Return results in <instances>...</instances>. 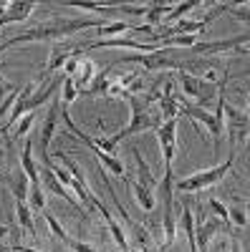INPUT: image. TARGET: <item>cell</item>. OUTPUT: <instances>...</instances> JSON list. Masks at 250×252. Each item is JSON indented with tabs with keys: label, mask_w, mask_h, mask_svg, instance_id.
I'll use <instances>...</instances> for the list:
<instances>
[{
	"label": "cell",
	"mask_w": 250,
	"mask_h": 252,
	"mask_svg": "<svg viewBox=\"0 0 250 252\" xmlns=\"http://www.w3.org/2000/svg\"><path fill=\"white\" fill-rule=\"evenodd\" d=\"M248 40H250V35L248 33H243V35H235V38H227V40H197V43L192 46V51L195 53H200V56H210V53H227V51H235V48H243V46H248Z\"/></svg>",
	"instance_id": "cell-10"
},
{
	"label": "cell",
	"mask_w": 250,
	"mask_h": 252,
	"mask_svg": "<svg viewBox=\"0 0 250 252\" xmlns=\"http://www.w3.org/2000/svg\"><path fill=\"white\" fill-rule=\"evenodd\" d=\"M179 111H182V98L177 96V91H175L172 83H167L164 91L159 94V103H157L154 116H157L159 124H164V121H170V119H177Z\"/></svg>",
	"instance_id": "cell-9"
},
{
	"label": "cell",
	"mask_w": 250,
	"mask_h": 252,
	"mask_svg": "<svg viewBox=\"0 0 250 252\" xmlns=\"http://www.w3.org/2000/svg\"><path fill=\"white\" fill-rule=\"evenodd\" d=\"M132 154H134V161H137V172H139V184H144V187H154L157 184V179L152 177V172H149V166H147V161H144L142 159V154H139V149H137V146H132Z\"/></svg>",
	"instance_id": "cell-27"
},
{
	"label": "cell",
	"mask_w": 250,
	"mask_h": 252,
	"mask_svg": "<svg viewBox=\"0 0 250 252\" xmlns=\"http://www.w3.org/2000/svg\"><path fill=\"white\" fill-rule=\"evenodd\" d=\"M207 207L213 209V215H215V217H222V222L227 220V207H225L220 199H215V197H213L210 202H207Z\"/></svg>",
	"instance_id": "cell-36"
},
{
	"label": "cell",
	"mask_w": 250,
	"mask_h": 252,
	"mask_svg": "<svg viewBox=\"0 0 250 252\" xmlns=\"http://www.w3.org/2000/svg\"><path fill=\"white\" fill-rule=\"evenodd\" d=\"M33 121H36V114L33 111H28V114H23L20 116V121L13 126V131L8 134V144H13V141H18L20 136H28V131H31V126H33Z\"/></svg>",
	"instance_id": "cell-26"
},
{
	"label": "cell",
	"mask_w": 250,
	"mask_h": 252,
	"mask_svg": "<svg viewBox=\"0 0 250 252\" xmlns=\"http://www.w3.org/2000/svg\"><path fill=\"white\" fill-rule=\"evenodd\" d=\"M71 53H73V51L66 48L64 43H56V46L51 48V56H48V63H46V73H53V71H58V68H64V63L69 61Z\"/></svg>",
	"instance_id": "cell-23"
},
{
	"label": "cell",
	"mask_w": 250,
	"mask_h": 252,
	"mask_svg": "<svg viewBox=\"0 0 250 252\" xmlns=\"http://www.w3.org/2000/svg\"><path fill=\"white\" fill-rule=\"evenodd\" d=\"M61 103L64 106H71V103L78 98V89H76V83H73V78L71 76H64V83H61Z\"/></svg>",
	"instance_id": "cell-29"
},
{
	"label": "cell",
	"mask_w": 250,
	"mask_h": 252,
	"mask_svg": "<svg viewBox=\"0 0 250 252\" xmlns=\"http://www.w3.org/2000/svg\"><path fill=\"white\" fill-rule=\"evenodd\" d=\"M15 215H18V224L23 227L26 235H33L36 227H33V209L28 207V202H15Z\"/></svg>",
	"instance_id": "cell-25"
},
{
	"label": "cell",
	"mask_w": 250,
	"mask_h": 252,
	"mask_svg": "<svg viewBox=\"0 0 250 252\" xmlns=\"http://www.w3.org/2000/svg\"><path fill=\"white\" fill-rule=\"evenodd\" d=\"M20 172L28 177L31 184H40V177H38V164L33 159V141L28 139L20 149Z\"/></svg>",
	"instance_id": "cell-20"
},
{
	"label": "cell",
	"mask_w": 250,
	"mask_h": 252,
	"mask_svg": "<svg viewBox=\"0 0 250 252\" xmlns=\"http://www.w3.org/2000/svg\"><path fill=\"white\" fill-rule=\"evenodd\" d=\"M179 81H182V91H184L187 98L205 103V96H202V78H200V76H192V73H187L184 68H179Z\"/></svg>",
	"instance_id": "cell-21"
},
{
	"label": "cell",
	"mask_w": 250,
	"mask_h": 252,
	"mask_svg": "<svg viewBox=\"0 0 250 252\" xmlns=\"http://www.w3.org/2000/svg\"><path fill=\"white\" fill-rule=\"evenodd\" d=\"M18 86H13V83H5L3 78H0V103H3L5 101V96L10 94V91H15Z\"/></svg>",
	"instance_id": "cell-38"
},
{
	"label": "cell",
	"mask_w": 250,
	"mask_h": 252,
	"mask_svg": "<svg viewBox=\"0 0 250 252\" xmlns=\"http://www.w3.org/2000/svg\"><path fill=\"white\" fill-rule=\"evenodd\" d=\"M0 252H8V250H5V247H0Z\"/></svg>",
	"instance_id": "cell-41"
},
{
	"label": "cell",
	"mask_w": 250,
	"mask_h": 252,
	"mask_svg": "<svg viewBox=\"0 0 250 252\" xmlns=\"http://www.w3.org/2000/svg\"><path fill=\"white\" fill-rule=\"evenodd\" d=\"M139 81V73H127V76H116V78H109V89H107V96L109 98H127L132 86Z\"/></svg>",
	"instance_id": "cell-17"
},
{
	"label": "cell",
	"mask_w": 250,
	"mask_h": 252,
	"mask_svg": "<svg viewBox=\"0 0 250 252\" xmlns=\"http://www.w3.org/2000/svg\"><path fill=\"white\" fill-rule=\"evenodd\" d=\"M38 177H40V187H43L46 189V192H53L56 197H64L73 209H76V212H83V209H81V204H78V199L73 197V192H71V189H66L64 184H61L58 179H56V174L48 169V166H38Z\"/></svg>",
	"instance_id": "cell-11"
},
{
	"label": "cell",
	"mask_w": 250,
	"mask_h": 252,
	"mask_svg": "<svg viewBox=\"0 0 250 252\" xmlns=\"http://www.w3.org/2000/svg\"><path fill=\"white\" fill-rule=\"evenodd\" d=\"M222 229V222L215 220V217H200V222H195V245H197V252H207L210 247V240Z\"/></svg>",
	"instance_id": "cell-14"
},
{
	"label": "cell",
	"mask_w": 250,
	"mask_h": 252,
	"mask_svg": "<svg viewBox=\"0 0 250 252\" xmlns=\"http://www.w3.org/2000/svg\"><path fill=\"white\" fill-rule=\"evenodd\" d=\"M159 199H162V250H170L177 240V217H175V169L164 166V177L159 182Z\"/></svg>",
	"instance_id": "cell-2"
},
{
	"label": "cell",
	"mask_w": 250,
	"mask_h": 252,
	"mask_svg": "<svg viewBox=\"0 0 250 252\" xmlns=\"http://www.w3.org/2000/svg\"><path fill=\"white\" fill-rule=\"evenodd\" d=\"M177 129H179V121L170 119L157 126V139L162 146V157H164V166H172L175 157H177Z\"/></svg>",
	"instance_id": "cell-8"
},
{
	"label": "cell",
	"mask_w": 250,
	"mask_h": 252,
	"mask_svg": "<svg viewBox=\"0 0 250 252\" xmlns=\"http://www.w3.org/2000/svg\"><path fill=\"white\" fill-rule=\"evenodd\" d=\"M81 58H83V51H73L71 56H69V61L64 63V76H76V71H78V63H81Z\"/></svg>",
	"instance_id": "cell-34"
},
{
	"label": "cell",
	"mask_w": 250,
	"mask_h": 252,
	"mask_svg": "<svg viewBox=\"0 0 250 252\" xmlns=\"http://www.w3.org/2000/svg\"><path fill=\"white\" fill-rule=\"evenodd\" d=\"M225 222L230 227H235V229H243V227H248V215L240 207H227V220Z\"/></svg>",
	"instance_id": "cell-33"
},
{
	"label": "cell",
	"mask_w": 250,
	"mask_h": 252,
	"mask_svg": "<svg viewBox=\"0 0 250 252\" xmlns=\"http://www.w3.org/2000/svg\"><path fill=\"white\" fill-rule=\"evenodd\" d=\"M8 232H10V229H8L5 224H0V242H3V240L8 237Z\"/></svg>",
	"instance_id": "cell-40"
},
{
	"label": "cell",
	"mask_w": 250,
	"mask_h": 252,
	"mask_svg": "<svg viewBox=\"0 0 250 252\" xmlns=\"http://www.w3.org/2000/svg\"><path fill=\"white\" fill-rule=\"evenodd\" d=\"M170 10H172L170 5H162V3L147 5V15H144V18H147V26H149V28H154L157 23H162V20L167 18V13H170Z\"/></svg>",
	"instance_id": "cell-31"
},
{
	"label": "cell",
	"mask_w": 250,
	"mask_h": 252,
	"mask_svg": "<svg viewBox=\"0 0 250 252\" xmlns=\"http://www.w3.org/2000/svg\"><path fill=\"white\" fill-rule=\"evenodd\" d=\"M109 78H111V73H109V68L107 71H99V76L91 81V86L83 91L86 96H99V94H107V89H109Z\"/></svg>",
	"instance_id": "cell-28"
},
{
	"label": "cell",
	"mask_w": 250,
	"mask_h": 252,
	"mask_svg": "<svg viewBox=\"0 0 250 252\" xmlns=\"http://www.w3.org/2000/svg\"><path fill=\"white\" fill-rule=\"evenodd\" d=\"M94 209H96V212H101V217H104V222H107V227H109V232H111L114 242L119 245V250H121V252H132V250H129L127 232H124V227L119 224V220H116V217L109 212V207L104 204L101 199H96V197H94Z\"/></svg>",
	"instance_id": "cell-13"
},
{
	"label": "cell",
	"mask_w": 250,
	"mask_h": 252,
	"mask_svg": "<svg viewBox=\"0 0 250 252\" xmlns=\"http://www.w3.org/2000/svg\"><path fill=\"white\" fill-rule=\"evenodd\" d=\"M104 20H94V18H73V20H66V18H56V20H48L43 26H36V28H28L26 33H20L15 38H8L5 43H0V53H5L8 48L13 46H20V43H36V40H61V38H69L78 31H86V28H101Z\"/></svg>",
	"instance_id": "cell-1"
},
{
	"label": "cell",
	"mask_w": 250,
	"mask_h": 252,
	"mask_svg": "<svg viewBox=\"0 0 250 252\" xmlns=\"http://www.w3.org/2000/svg\"><path fill=\"white\" fill-rule=\"evenodd\" d=\"M124 179H127V187L132 189V194H134V199H137V204L144 209V212H154V207H157V199H154V194L149 192L144 184H139L137 179H132V174H124Z\"/></svg>",
	"instance_id": "cell-16"
},
{
	"label": "cell",
	"mask_w": 250,
	"mask_h": 252,
	"mask_svg": "<svg viewBox=\"0 0 250 252\" xmlns=\"http://www.w3.org/2000/svg\"><path fill=\"white\" fill-rule=\"evenodd\" d=\"M40 215H43V220H46V222H48V227H51V232H53V235H56L58 240H64V237L69 235L66 229H64V227L58 224V220H56V217H53L51 212H40Z\"/></svg>",
	"instance_id": "cell-35"
},
{
	"label": "cell",
	"mask_w": 250,
	"mask_h": 252,
	"mask_svg": "<svg viewBox=\"0 0 250 252\" xmlns=\"http://www.w3.org/2000/svg\"><path fill=\"white\" fill-rule=\"evenodd\" d=\"M33 91H36V83H33V81L26 83V86L20 89V94H18V98H15V103H13V109H10V116L5 119L3 126H0V136H5V139H8V134L13 131V126L20 121V116L26 114V103H28V98H31Z\"/></svg>",
	"instance_id": "cell-12"
},
{
	"label": "cell",
	"mask_w": 250,
	"mask_h": 252,
	"mask_svg": "<svg viewBox=\"0 0 250 252\" xmlns=\"http://www.w3.org/2000/svg\"><path fill=\"white\" fill-rule=\"evenodd\" d=\"M177 227H179V232H184L187 237V245H190V252H197V245H195V215L190 212V207H182V215L177 220Z\"/></svg>",
	"instance_id": "cell-22"
},
{
	"label": "cell",
	"mask_w": 250,
	"mask_h": 252,
	"mask_svg": "<svg viewBox=\"0 0 250 252\" xmlns=\"http://www.w3.org/2000/svg\"><path fill=\"white\" fill-rule=\"evenodd\" d=\"M58 114H61V98L58 94L51 98V106H48V114H46V121L40 126V136H38V154H40V166H51L53 159L48 154V146L56 136V126H58Z\"/></svg>",
	"instance_id": "cell-7"
},
{
	"label": "cell",
	"mask_w": 250,
	"mask_h": 252,
	"mask_svg": "<svg viewBox=\"0 0 250 252\" xmlns=\"http://www.w3.org/2000/svg\"><path fill=\"white\" fill-rule=\"evenodd\" d=\"M127 98H129V106H132V121H129V126L124 131L111 136L116 144L121 139H127V136H134V134L149 131V129H157V126H159L154 111H147V106H144V101H139V96H127Z\"/></svg>",
	"instance_id": "cell-6"
},
{
	"label": "cell",
	"mask_w": 250,
	"mask_h": 252,
	"mask_svg": "<svg viewBox=\"0 0 250 252\" xmlns=\"http://www.w3.org/2000/svg\"><path fill=\"white\" fill-rule=\"evenodd\" d=\"M61 83H64V76H56L46 89H40V91H33L31 94V98H28V103H26V114L28 111H33V109H38V106H43L46 101H51L56 94H58V89H61Z\"/></svg>",
	"instance_id": "cell-18"
},
{
	"label": "cell",
	"mask_w": 250,
	"mask_h": 252,
	"mask_svg": "<svg viewBox=\"0 0 250 252\" xmlns=\"http://www.w3.org/2000/svg\"><path fill=\"white\" fill-rule=\"evenodd\" d=\"M0 159H3V152H0Z\"/></svg>",
	"instance_id": "cell-42"
},
{
	"label": "cell",
	"mask_w": 250,
	"mask_h": 252,
	"mask_svg": "<svg viewBox=\"0 0 250 252\" xmlns=\"http://www.w3.org/2000/svg\"><path fill=\"white\" fill-rule=\"evenodd\" d=\"M96 76H99V66H96V63H94L91 58H81V63H78V71H76V76H73V83H76L78 94L86 91Z\"/></svg>",
	"instance_id": "cell-19"
},
{
	"label": "cell",
	"mask_w": 250,
	"mask_h": 252,
	"mask_svg": "<svg viewBox=\"0 0 250 252\" xmlns=\"http://www.w3.org/2000/svg\"><path fill=\"white\" fill-rule=\"evenodd\" d=\"M18 94H20V89H15V91H10L8 96H5V101L0 103V119H3L10 109H13V103H15V98H18Z\"/></svg>",
	"instance_id": "cell-37"
},
{
	"label": "cell",
	"mask_w": 250,
	"mask_h": 252,
	"mask_svg": "<svg viewBox=\"0 0 250 252\" xmlns=\"http://www.w3.org/2000/svg\"><path fill=\"white\" fill-rule=\"evenodd\" d=\"M235 10H233V15L238 18V20H243V23H248V10L245 8H240V5H233Z\"/></svg>",
	"instance_id": "cell-39"
},
{
	"label": "cell",
	"mask_w": 250,
	"mask_h": 252,
	"mask_svg": "<svg viewBox=\"0 0 250 252\" xmlns=\"http://www.w3.org/2000/svg\"><path fill=\"white\" fill-rule=\"evenodd\" d=\"M197 5H200L197 0H187V3H177V5H175L170 13H167V18L162 20V23H164V28L170 26V23H175V20H179L184 13H190V10H192V8H197Z\"/></svg>",
	"instance_id": "cell-32"
},
{
	"label": "cell",
	"mask_w": 250,
	"mask_h": 252,
	"mask_svg": "<svg viewBox=\"0 0 250 252\" xmlns=\"http://www.w3.org/2000/svg\"><path fill=\"white\" fill-rule=\"evenodd\" d=\"M28 207L33 209V212H43L46 197H43V187L40 184H31L28 187Z\"/></svg>",
	"instance_id": "cell-30"
},
{
	"label": "cell",
	"mask_w": 250,
	"mask_h": 252,
	"mask_svg": "<svg viewBox=\"0 0 250 252\" xmlns=\"http://www.w3.org/2000/svg\"><path fill=\"white\" fill-rule=\"evenodd\" d=\"M132 26L124 23V20H114V23H104L101 28H96L94 33L99 35V40H109V38H119V35H127Z\"/></svg>",
	"instance_id": "cell-24"
},
{
	"label": "cell",
	"mask_w": 250,
	"mask_h": 252,
	"mask_svg": "<svg viewBox=\"0 0 250 252\" xmlns=\"http://www.w3.org/2000/svg\"><path fill=\"white\" fill-rule=\"evenodd\" d=\"M233 161H235V152L222 164H215V166H210V169L195 172V174L184 177V179H175V189H179V192H202V189H207V187H215L217 182L225 179L227 172L233 169Z\"/></svg>",
	"instance_id": "cell-3"
},
{
	"label": "cell",
	"mask_w": 250,
	"mask_h": 252,
	"mask_svg": "<svg viewBox=\"0 0 250 252\" xmlns=\"http://www.w3.org/2000/svg\"><path fill=\"white\" fill-rule=\"evenodd\" d=\"M36 10V3L31 0H20V3H10L8 10L0 15V28L3 26H10V23H20V20H26L31 13Z\"/></svg>",
	"instance_id": "cell-15"
},
{
	"label": "cell",
	"mask_w": 250,
	"mask_h": 252,
	"mask_svg": "<svg viewBox=\"0 0 250 252\" xmlns=\"http://www.w3.org/2000/svg\"><path fill=\"white\" fill-rule=\"evenodd\" d=\"M119 63H139L144 71H170V68H182V61L175 58V48H164L159 46L152 53H132V56H124L121 61H116L114 66Z\"/></svg>",
	"instance_id": "cell-5"
},
{
	"label": "cell",
	"mask_w": 250,
	"mask_h": 252,
	"mask_svg": "<svg viewBox=\"0 0 250 252\" xmlns=\"http://www.w3.org/2000/svg\"><path fill=\"white\" fill-rule=\"evenodd\" d=\"M222 103H225V89L217 98V109L210 114V111H205L200 106H187V103L182 101V111L179 114H187L190 119L205 124V129L210 131L213 136V146H215V152H220V144H222V134H225V121H222Z\"/></svg>",
	"instance_id": "cell-4"
}]
</instances>
